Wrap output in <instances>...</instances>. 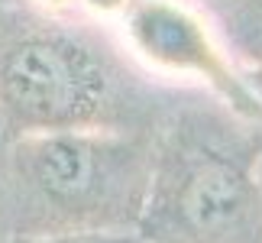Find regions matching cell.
Segmentation results:
<instances>
[{
	"mask_svg": "<svg viewBox=\"0 0 262 243\" xmlns=\"http://www.w3.org/2000/svg\"><path fill=\"white\" fill-rule=\"evenodd\" d=\"M168 110L117 49L68 16L0 7V133L152 130Z\"/></svg>",
	"mask_w": 262,
	"mask_h": 243,
	"instance_id": "1",
	"label": "cell"
},
{
	"mask_svg": "<svg viewBox=\"0 0 262 243\" xmlns=\"http://www.w3.org/2000/svg\"><path fill=\"white\" fill-rule=\"evenodd\" d=\"M152 166L156 130H55L7 139L10 237L139 234Z\"/></svg>",
	"mask_w": 262,
	"mask_h": 243,
	"instance_id": "2",
	"label": "cell"
},
{
	"mask_svg": "<svg viewBox=\"0 0 262 243\" xmlns=\"http://www.w3.org/2000/svg\"><path fill=\"white\" fill-rule=\"evenodd\" d=\"M146 243H262V162L230 124L168 110L156 127Z\"/></svg>",
	"mask_w": 262,
	"mask_h": 243,
	"instance_id": "3",
	"label": "cell"
},
{
	"mask_svg": "<svg viewBox=\"0 0 262 243\" xmlns=\"http://www.w3.org/2000/svg\"><path fill=\"white\" fill-rule=\"evenodd\" d=\"M114 26L123 52L149 75L198 85L239 124H262V94L239 72L217 26L188 0H133Z\"/></svg>",
	"mask_w": 262,
	"mask_h": 243,
	"instance_id": "4",
	"label": "cell"
},
{
	"mask_svg": "<svg viewBox=\"0 0 262 243\" xmlns=\"http://www.w3.org/2000/svg\"><path fill=\"white\" fill-rule=\"evenodd\" d=\"M227 52L246 68L262 72V0H214Z\"/></svg>",
	"mask_w": 262,
	"mask_h": 243,
	"instance_id": "5",
	"label": "cell"
},
{
	"mask_svg": "<svg viewBox=\"0 0 262 243\" xmlns=\"http://www.w3.org/2000/svg\"><path fill=\"white\" fill-rule=\"evenodd\" d=\"M7 243H146L136 230L126 234H33V237H10Z\"/></svg>",
	"mask_w": 262,
	"mask_h": 243,
	"instance_id": "6",
	"label": "cell"
},
{
	"mask_svg": "<svg viewBox=\"0 0 262 243\" xmlns=\"http://www.w3.org/2000/svg\"><path fill=\"white\" fill-rule=\"evenodd\" d=\"M133 4V0H78L75 4V13H84L91 19H104V23H117L123 16V10Z\"/></svg>",
	"mask_w": 262,
	"mask_h": 243,
	"instance_id": "7",
	"label": "cell"
},
{
	"mask_svg": "<svg viewBox=\"0 0 262 243\" xmlns=\"http://www.w3.org/2000/svg\"><path fill=\"white\" fill-rule=\"evenodd\" d=\"M75 4L78 0H29V7L49 16H75Z\"/></svg>",
	"mask_w": 262,
	"mask_h": 243,
	"instance_id": "8",
	"label": "cell"
},
{
	"mask_svg": "<svg viewBox=\"0 0 262 243\" xmlns=\"http://www.w3.org/2000/svg\"><path fill=\"white\" fill-rule=\"evenodd\" d=\"M4 146H7V136L0 133V220L7 224V217H4Z\"/></svg>",
	"mask_w": 262,
	"mask_h": 243,
	"instance_id": "9",
	"label": "cell"
},
{
	"mask_svg": "<svg viewBox=\"0 0 262 243\" xmlns=\"http://www.w3.org/2000/svg\"><path fill=\"white\" fill-rule=\"evenodd\" d=\"M0 4H4V0H0Z\"/></svg>",
	"mask_w": 262,
	"mask_h": 243,
	"instance_id": "10",
	"label": "cell"
}]
</instances>
